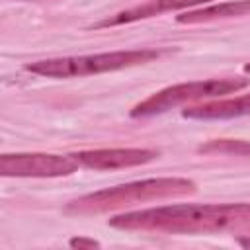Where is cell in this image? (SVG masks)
Returning <instances> with one entry per match:
<instances>
[{"label": "cell", "mask_w": 250, "mask_h": 250, "mask_svg": "<svg viewBox=\"0 0 250 250\" xmlns=\"http://www.w3.org/2000/svg\"><path fill=\"white\" fill-rule=\"evenodd\" d=\"M244 72H250V62H248V64H244Z\"/></svg>", "instance_id": "cell-13"}, {"label": "cell", "mask_w": 250, "mask_h": 250, "mask_svg": "<svg viewBox=\"0 0 250 250\" xmlns=\"http://www.w3.org/2000/svg\"><path fill=\"white\" fill-rule=\"evenodd\" d=\"M248 113H250V94L232 100H221V102L217 100L211 104L186 107L182 111V115L189 119H232Z\"/></svg>", "instance_id": "cell-8"}, {"label": "cell", "mask_w": 250, "mask_h": 250, "mask_svg": "<svg viewBox=\"0 0 250 250\" xmlns=\"http://www.w3.org/2000/svg\"><path fill=\"white\" fill-rule=\"evenodd\" d=\"M121 230H156L172 234L221 232L250 227V203H180L121 213L109 219Z\"/></svg>", "instance_id": "cell-1"}, {"label": "cell", "mask_w": 250, "mask_h": 250, "mask_svg": "<svg viewBox=\"0 0 250 250\" xmlns=\"http://www.w3.org/2000/svg\"><path fill=\"white\" fill-rule=\"evenodd\" d=\"M195 191V184L188 178H150L131 184L113 186L102 191H94L70 201L64 211L70 215H88L102 213L117 207H127L133 203L154 201L164 197H180Z\"/></svg>", "instance_id": "cell-2"}, {"label": "cell", "mask_w": 250, "mask_h": 250, "mask_svg": "<svg viewBox=\"0 0 250 250\" xmlns=\"http://www.w3.org/2000/svg\"><path fill=\"white\" fill-rule=\"evenodd\" d=\"M162 51L156 49H133V51H111V53L82 55V57H61V59H45V61L29 62L25 64V70L47 78H76V76L113 72V70L145 64L158 59Z\"/></svg>", "instance_id": "cell-3"}, {"label": "cell", "mask_w": 250, "mask_h": 250, "mask_svg": "<svg viewBox=\"0 0 250 250\" xmlns=\"http://www.w3.org/2000/svg\"><path fill=\"white\" fill-rule=\"evenodd\" d=\"M250 16V0H232V2H221L211 4L207 8L189 10L176 18L178 23H201V21H213V20H225V18H242Z\"/></svg>", "instance_id": "cell-9"}, {"label": "cell", "mask_w": 250, "mask_h": 250, "mask_svg": "<svg viewBox=\"0 0 250 250\" xmlns=\"http://www.w3.org/2000/svg\"><path fill=\"white\" fill-rule=\"evenodd\" d=\"M68 244H70L72 248H100V242H98V240H94V238H82V236L70 238Z\"/></svg>", "instance_id": "cell-11"}, {"label": "cell", "mask_w": 250, "mask_h": 250, "mask_svg": "<svg viewBox=\"0 0 250 250\" xmlns=\"http://www.w3.org/2000/svg\"><path fill=\"white\" fill-rule=\"evenodd\" d=\"M250 84V78H211V80H197V82H182L168 86L131 109V117H150L164 113L176 105L197 102L205 98H223L227 94L238 92Z\"/></svg>", "instance_id": "cell-4"}, {"label": "cell", "mask_w": 250, "mask_h": 250, "mask_svg": "<svg viewBox=\"0 0 250 250\" xmlns=\"http://www.w3.org/2000/svg\"><path fill=\"white\" fill-rule=\"evenodd\" d=\"M205 154H229V156H250V143L240 139H215L199 146Z\"/></svg>", "instance_id": "cell-10"}, {"label": "cell", "mask_w": 250, "mask_h": 250, "mask_svg": "<svg viewBox=\"0 0 250 250\" xmlns=\"http://www.w3.org/2000/svg\"><path fill=\"white\" fill-rule=\"evenodd\" d=\"M238 244H240V246H244V248H250V234L240 236V238H238Z\"/></svg>", "instance_id": "cell-12"}, {"label": "cell", "mask_w": 250, "mask_h": 250, "mask_svg": "<svg viewBox=\"0 0 250 250\" xmlns=\"http://www.w3.org/2000/svg\"><path fill=\"white\" fill-rule=\"evenodd\" d=\"M21 2H27V0H21Z\"/></svg>", "instance_id": "cell-14"}, {"label": "cell", "mask_w": 250, "mask_h": 250, "mask_svg": "<svg viewBox=\"0 0 250 250\" xmlns=\"http://www.w3.org/2000/svg\"><path fill=\"white\" fill-rule=\"evenodd\" d=\"M80 162L74 154H45V152H27V154H2L0 156V174L16 178H61L76 172Z\"/></svg>", "instance_id": "cell-5"}, {"label": "cell", "mask_w": 250, "mask_h": 250, "mask_svg": "<svg viewBox=\"0 0 250 250\" xmlns=\"http://www.w3.org/2000/svg\"><path fill=\"white\" fill-rule=\"evenodd\" d=\"M203 2H211V0H146L145 4L121 10L102 21H98L94 25V29L100 27H115V25H125V23H133L139 20H146V18H154L166 12H174V10H182V8H189V6H197Z\"/></svg>", "instance_id": "cell-7"}, {"label": "cell", "mask_w": 250, "mask_h": 250, "mask_svg": "<svg viewBox=\"0 0 250 250\" xmlns=\"http://www.w3.org/2000/svg\"><path fill=\"white\" fill-rule=\"evenodd\" d=\"M74 158L80 166L92 170H117L146 164L158 158V150L150 148H100V150H84L76 152Z\"/></svg>", "instance_id": "cell-6"}]
</instances>
